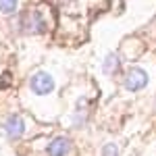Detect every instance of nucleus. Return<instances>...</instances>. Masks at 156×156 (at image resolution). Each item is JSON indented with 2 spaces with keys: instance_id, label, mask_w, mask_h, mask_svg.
Listing matches in <instances>:
<instances>
[{
  "instance_id": "nucleus-1",
  "label": "nucleus",
  "mask_w": 156,
  "mask_h": 156,
  "mask_svg": "<svg viewBox=\"0 0 156 156\" xmlns=\"http://www.w3.org/2000/svg\"><path fill=\"white\" fill-rule=\"evenodd\" d=\"M123 85L129 92H140V90H144L148 85V73L144 69H140V67H131L127 71V75H125V79H123Z\"/></svg>"
},
{
  "instance_id": "nucleus-2",
  "label": "nucleus",
  "mask_w": 156,
  "mask_h": 156,
  "mask_svg": "<svg viewBox=\"0 0 156 156\" xmlns=\"http://www.w3.org/2000/svg\"><path fill=\"white\" fill-rule=\"evenodd\" d=\"M29 87H31V92L37 94V96H46V94H50L54 90V79L46 71H37L36 75H31Z\"/></svg>"
},
{
  "instance_id": "nucleus-3",
  "label": "nucleus",
  "mask_w": 156,
  "mask_h": 156,
  "mask_svg": "<svg viewBox=\"0 0 156 156\" xmlns=\"http://www.w3.org/2000/svg\"><path fill=\"white\" fill-rule=\"evenodd\" d=\"M23 29L27 34H44L46 31V21L40 12H31L23 21Z\"/></svg>"
},
{
  "instance_id": "nucleus-4",
  "label": "nucleus",
  "mask_w": 156,
  "mask_h": 156,
  "mask_svg": "<svg viewBox=\"0 0 156 156\" xmlns=\"http://www.w3.org/2000/svg\"><path fill=\"white\" fill-rule=\"evenodd\" d=\"M69 152H71V142L67 137H54L46 148L48 156H67Z\"/></svg>"
},
{
  "instance_id": "nucleus-5",
  "label": "nucleus",
  "mask_w": 156,
  "mask_h": 156,
  "mask_svg": "<svg viewBox=\"0 0 156 156\" xmlns=\"http://www.w3.org/2000/svg\"><path fill=\"white\" fill-rule=\"evenodd\" d=\"M4 131H6V135L9 137H21L25 131V123L21 117H17V115H12V117H9L6 119V123H4Z\"/></svg>"
},
{
  "instance_id": "nucleus-6",
  "label": "nucleus",
  "mask_w": 156,
  "mask_h": 156,
  "mask_svg": "<svg viewBox=\"0 0 156 156\" xmlns=\"http://www.w3.org/2000/svg\"><path fill=\"white\" fill-rule=\"evenodd\" d=\"M119 69V56H117V52H110L106 54V58H104V65H102V71L106 73H115Z\"/></svg>"
},
{
  "instance_id": "nucleus-7",
  "label": "nucleus",
  "mask_w": 156,
  "mask_h": 156,
  "mask_svg": "<svg viewBox=\"0 0 156 156\" xmlns=\"http://www.w3.org/2000/svg\"><path fill=\"white\" fill-rule=\"evenodd\" d=\"M17 11V0H0V12L11 15Z\"/></svg>"
},
{
  "instance_id": "nucleus-8",
  "label": "nucleus",
  "mask_w": 156,
  "mask_h": 156,
  "mask_svg": "<svg viewBox=\"0 0 156 156\" xmlns=\"http://www.w3.org/2000/svg\"><path fill=\"white\" fill-rule=\"evenodd\" d=\"M102 156H119V150L115 144H106L104 150H102Z\"/></svg>"
},
{
  "instance_id": "nucleus-9",
  "label": "nucleus",
  "mask_w": 156,
  "mask_h": 156,
  "mask_svg": "<svg viewBox=\"0 0 156 156\" xmlns=\"http://www.w3.org/2000/svg\"><path fill=\"white\" fill-rule=\"evenodd\" d=\"M67 2H69V0H67Z\"/></svg>"
}]
</instances>
